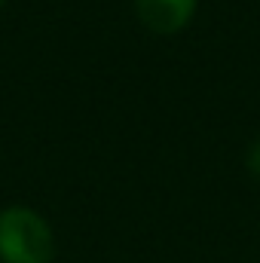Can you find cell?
I'll use <instances>...</instances> for the list:
<instances>
[{"instance_id":"1","label":"cell","mask_w":260,"mask_h":263,"mask_svg":"<svg viewBox=\"0 0 260 263\" xmlns=\"http://www.w3.org/2000/svg\"><path fill=\"white\" fill-rule=\"evenodd\" d=\"M55 236L49 223L25 205L0 211V260L3 263H52Z\"/></svg>"},{"instance_id":"2","label":"cell","mask_w":260,"mask_h":263,"mask_svg":"<svg viewBox=\"0 0 260 263\" xmlns=\"http://www.w3.org/2000/svg\"><path fill=\"white\" fill-rule=\"evenodd\" d=\"M196 0H135V12L144 28L156 34H175L193 18Z\"/></svg>"},{"instance_id":"3","label":"cell","mask_w":260,"mask_h":263,"mask_svg":"<svg viewBox=\"0 0 260 263\" xmlns=\"http://www.w3.org/2000/svg\"><path fill=\"white\" fill-rule=\"evenodd\" d=\"M248 168H251L254 178H260V138L251 144V150H248Z\"/></svg>"},{"instance_id":"4","label":"cell","mask_w":260,"mask_h":263,"mask_svg":"<svg viewBox=\"0 0 260 263\" xmlns=\"http://www.w3.org/2000/svg\"><path fill=\"white\" fill-rule=\"evenodd\" d=\"M0 6H3V0H0Z\"/></svg>"}]
</instances>
